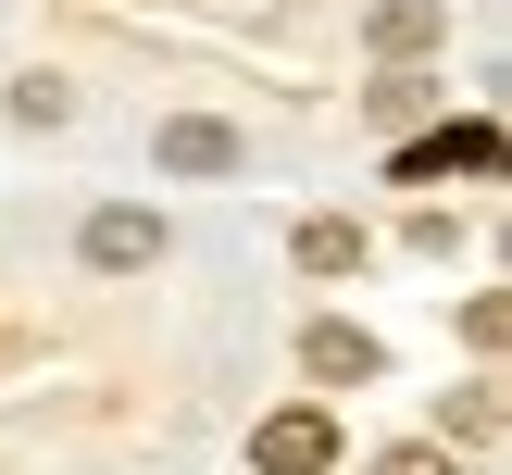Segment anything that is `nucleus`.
Returning a JSON list of instances; mask_svg holds the SVG:
<instances>
[{"label":"nucleus","mask_w":512,"mask_h":475,"mask_svg":"<svg viewBox=\"0 0 512 475\" xmlns=\"http://www.w3.org/2000/svg\"><path fill=\"white\" fill-rule=\"evenodd\" d=\"M438 0H375V50H388V63H413V50H438Z\"/></svg>","instance_id":"obj_7"},{"label":"nucleus","mask_w":512,"mask_h":475,"mask_svg":"<svg viewBox=\"0 0 512 475\" xmlns=\"http://www.w3.org/2000/svg\"><path fill=\"white\" fill-rule=\"evenodd\" d=\"M250 463H263V475H338V413H313V400L263 413V425H250Z\"/></svg>","instance_id":"obj_1"},{"label":"nucleus","mask_w":512,"mask_h":475,"mask_svg":"<svg viewBox=\"0 0 512 475\" xmlns=\"http://www.w3.org/2000/svg\"><path fill=\"white\" fill-rule=\"evenodd\" d=\"M300 363H313V388H375V375H388V350H375L363 325H313V338H300Z\"/></svg>","instance_id":"obj_5"},{"label":"nucleus","mask_w":512,"mask_h":475,"mask_svg":"<svg viewBox=\"0 0 512 475\" xmlns=\"http://www.w3.org/2000/svg\"><path fill=\"white\" fill-rule=\"evenodd\" d=\"M363 225H350V213H313V225H300V275H363Z\"/></svg>","instance_id":"obj_6"},{"label":"nucleus","mask_w":512,"mask_h":475,"mask_svg":"<svg viewBox=\"0 0 512 475\" xmlns=\"http://www.w3.org/2000/svg\"><path fill=\"white\" fill-rule=\"evenodd\" d=\"M75 250H88V275H150V263H163V213H138V200H100Z\"/></svg>","instance_id":"obj_2"},{"label":"nucleus","mask_w":512,"mask_h":475,"mask_svg":"<svg viewBox=\"0 0 512 475\" xmlns=\"http://www.w3.org/2000/svg\"><path fill=\"white\" fill-rule=\"evenodd\" d=\"M63 113H75L63 75H25V88H13V125H63Z\"/></svg>","instance_id":"obj_9"},{"label":"nucleus","mask_w":512,"mask_h":475,"mask_svg":"<svg viewBox=\"0 0 512 475\" xmlns=\"http://www.w3.org/2000/svg\"><path fill=\"white\" fill-rule=\"evenodd\" d=\"M438 75H413V63H400V75H375V125H413V113H438Z\"/></svg>","instance_id":"obj_8"},{"label":"nucleus","mask_w":512,"mask_h":475,"mask_svg":"<svg viewBox=\"0 0 512 475\" xmlns=\"http://www.w3.org/2000/svg\"><path fill=\"white\" fill-rule=\"evenodd\" d=\"M438 175H500V125L475 113V125H438V138L400 150V188H438Z\"/></svg>","instance_id":"obj_3"},{"label":"nucleus","mask_w":512,"mask_h":475,"mask_svg":"<svg viewBox=\"0 0 512 475\" xmlns=\"http://www.w3.org/2000/svg\"><path fill=\"white\" fill-rule=\"evenodd\" d=\"M150 150H163V175H238V163H250V138H238V125H213V113H175Z\"/></svg>","instance_id":"obj_4"},{"label":"nucleus","mask_w":512,"mask_h":475,"mask_svg":"<svg viewBox=\"0 0 512 475\" xmlns=\"http://www.w3.org/2000/svg\"><path fill=\"white\" fill-rule=\"evenodd\" d=\"M375 475H463V463H450L438 438H400V450H388V463H375Z\"/></svg>","instance_id":"obj_10"}]
</instances>
